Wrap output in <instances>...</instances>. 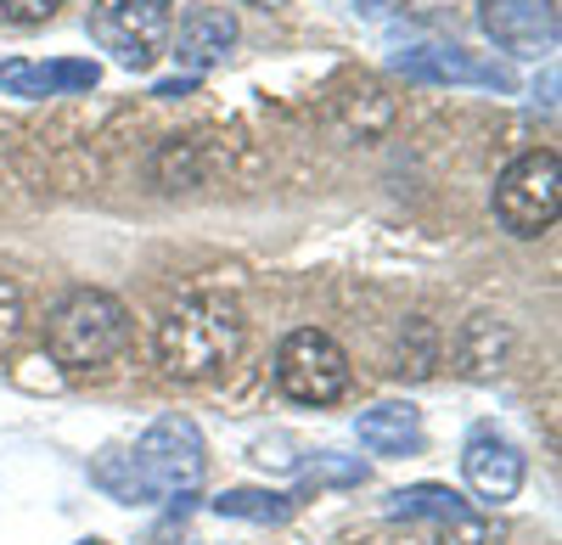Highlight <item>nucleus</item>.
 <instances>
[{
  "instance_id": "nucleus-1",
  "label": "nucleus",
  "mask_w": 562,
  "mask_h": 545,
  "mask_svg": "<svg viewBox=\"0 0 562 545\" xmlns=\"http://www.w3.org/2000/svg\"><path fill=\"white\" fill-rule=\"evenodd\" d=\"M248 343V315L231 293H186L158 321V366L175 383L220 377Z\"/></svg>"
},
{
  "instance_id": "nucleus-2",
  "label": "nucleus",
  "mask_w": 562,
  "mask_h": 545,
  "mask_svg": "<svg viewBox=\"0 0 562 545\" xmlns=\"http://www.w3.org/2000/svg\"><path fill=\"white\" fill-rule=\"evenodd\" d=\"M45 349L63 372H97L130 349V309L102 287H74L45 315Z\"/></svg>"
},
{
  "instance_id": "nucleus-3",
  "label": "nucleus",
  "mask_w": 562,
  "mask_h": 545,
  "mask_svg": "<svg viewBox=\"0 0 562 545\" xmlns=\"http://www.w3.org/2000/svg\"><path fill=\"white\" fill-rule=\"evenodd\" d=\"M130 462H135L140 484H147L153 507H158V501H175V495H192L198 489L209 450H203V433H198L192 417H158L147 433L135 439Z\"/></svg>"
},
{
  "instance_id": "nucleus-4",
  "label": "nucleus",
  "mask_w": 562,
  "mask_h": 545,
  "mask_svg": "<svg viewBox=\"0 0 562 545\" xmlns=\"http://www.w3.org/2000/svg\"><path fill=\"white\" fill-rule=\"evenodd\" d=\"M169 0H97L90 7V39L130 73H147L169 52Z\"/></svg>"
},
{
  "instance_id": "nucleus-5",
  "label": "nucleus",
  "mask_w": 562,
  "mask_h": 545,
  "mask_svg": "<svg viewBox=\"0 0 562 545\" xmlns=\"http://www.w3.org/2000/svg\"><path fill=\"white\" fill-rule=\"evenodd\" d=\"M562 208V163L557 152H524L495 180V219L512 237H540Z\"/></svg>"
},
{
  "instance_id": "nucleus-6",
  "label": "nucleus",
  "mask_w": 562,
  "mask_h": 545,
  "mask_svg": "<svg viewBox=\"0 0 562 545\" xmlns=\"http://www.w3.org/2000/svg\"><path fill=\"white\" fill-rule=\"evenodd\" d=\"M276 388L299 405H333L349 394V354L326 332L299 327L276 349Z\"/></svg>"
},
{
  "instance_id": "nucleus-7",
  "label": "nucleus",
  "mask_w": 562,
  "mask_h": 545,
  "mask_svg": "<svg viewBox=\"0 0 562 545\" xmlns=\"http://www.w3.org/2000/svg\"><path fill=\"white\" fill-rule=\"evenodd\" d=\"M389 512L405 518V523H428L439 534V545H501L495 523L473 501H461L456 489H445V484H411V489H400L389 501Z\"/></svg>"
},
{
  "instance_id": "nucleus-8",
  "label": "nucleus",
  "mask_w": 562,
  "mask_h": 545,
  "mask_svg": "<svg viewBox=\"0 0 562 545\" xmlns=\"http://www.w3.org/2000/svg\"><path fill=\"white\" fill-rule=\"evenodd\" d=\"M479 29L506 57H551L562 12L557 0H479Z\"/></svg>"
},
{
  "instance_id": "nucleus-9",
  "label": "nucleus",
  "mask_w": 562,
  "mask_h": 545,
  "mask_svg": "<svg viewBox=\"0 0 562 545\" xmlns=\"http://www.w3.org/2000/svg\"><path fill=\"white\" fill-rule=\"evenodd\" d=\"M394 68L405 79H422V84H479V90H501L512 96L518 90V73L495 57H473L461 45H411V52L394 57Z\"/></svg>"
},
{
  "instance_id": "nucleus-10",
  "label": "nucleus",
  "mask_w": 562,
  "mask_h": 545,
  "mask_svg": "<svg viewBox=\"0 0 562 545\" xmlns=\"http://www.w3.org/2000/svg\"><path fill=\"white\" fill-rule=\"evenodd\" d=\"M461 478H467V489H473L484 507L518 501V489H524V450L512 444L506 433H495V428H479L473 439L461 444Z\"/></svg>"
},
{
  "instance_id": "nucleus-11",
  "label": "nucleus",
  "mask_w": 562,
  "mask_h": 545,
  "mask_svg": "<svg viewBox=\"0 0 562 545\" xmlns=\"http://www.w3.org/2000/svg\"><path fill=\"white\" fill-rule=\"evenodd\" d=\"M102 68L90 57H63V63H29L12 57L0 63V96H23V102H45V96H74V90H97Z\"/></svg>"
},
{
  "instance_id": "nucleus-12",
  "label": "nucleus",
  "mask_w": 562,
  "mask_h": 545,
  "mask_svg": "<svg viewBox=\"0 0 562 545\" xmlns=\"http://www.w3.org/2000/svg\"><path fill=\"white\" fill-rule=\"evenodd\" d=\"M231 45H237V18H231L225 7H198L192 18L169 34L175 63L186 73H198V79H203V68H214V63L231 57Z\"/></svg>"
},
{
  "instance_id": "nucleus-13",
  "label": "nucleus",
  "mask_w": 562,
  "mask_h": 545,
  "mask_svg": "<svg viewBox=\"0 0 562 545\" xmlns=\"http://www.w3.org/2000/svg\"><path fill=\"white\" fill-rule=\"evenodd\" d=\"M355 439L371 450V456H416L422 450V411L416 405H371V411L355 417Z\"/></svg>"
},
{
  "instance_id": "nucleus-14",
  "label": "nucleus",
  "mask_w": 562,
  "mask_h": 545,
  "mask_svg": "<svg viewBox=\"0 0 562 545\" xmlns=\"http://www.w3.org/2000/svg\"><path fill=\"white\" fill-rule=\"evenodd\" d=\"M506 354H512V332L495 321V315H473L461 343H456V366L467 377H495L506 366Z\"/></svg>"
},
{
  "instance_id": "nucleus-15",
  "label": "nucleus",
  "mask_w": 562,
  "mask_h": 545,
  "mask_svg": "<svg viewBox=\"0 0 562 545\" xmlns=\"http://www.w3.org/2000/svg\"><path fill=\"white\" fill-rule=\"evenodd\" d=\"M214 512L231 523H288L299 512V495H281V489H225L214 495Z\"/></svg>"
},
{
  "instance_id": "nucleus-16",
  "label": "nucleus",
  "mask_w": 562,
  "mask_h": 545,
  "mask_svg": "<svg viewBox=\"0 0 562 545\" xmlns=\"http://www.w3.org/2000/svg\"><path fill=\"white\" fill-rule=\"evenodd\" d=\"M90 484H97L102 495H113L119 507H153V495H147V484H140L130 450H102V456L90 462Z\"/></svg>"
},
{
  "instance_id": "nucleus-17",
  "label": "nucleus",
  "mask_w": 562,
  "mask_h": 545,
  "mask_svg": "<svg viewBox=\"0 0 562 545\" xmlns=\"http://www.w3.org/2000/svg\"><path fill=\"white\" fill-rule=\"evenodd\" d=\"M18 338H23V293H18V282L0 276V354H7Z\"/></svg>"
},
{
  "instance_id": "nucleus-18",
  "label": "nucleus",
  "mask_w": 562,
  "mask_h": 545,
  "mask_svg": "<svg viewBox=\"0 0 562 545\" xmlns=\"http://www.w3.org/2000/svg\"><path fill=\"white\" fill-rule=\"evenodd\" d=\"M360 478H366V467H360V462L333 456V450H321L315 467H310V484H360Z\"/></svg>"
},
{
  "instance_id": "nucleus-19",
  "label": "nucleus",
  "mask_w": 562,
  "mask_h": 545,
  "mask_svg": "<svg viewBox=\"0 0 562 545\" xmlns=\"http://www.w3.org/2000/svg\"><path fill=\"white\" fill-rule=\"evenodd\" d=\"M57 7H63V0H0V18L18 23V29H34L45 18H57Z\"/></svg>"
},
{
  "instance_id": "nucleus-20",
  "label": "nucleus",
  "mask_w": 562,
  "mask_h": 545,
  "mask_svg": "<svg viewBox=\"0 0 562 545\" xmlns=\"http://www.w3.org/2000/svg\"><path fill=\"white\" fill-rule=\"evenodd\" d=\"M192 90H198V73H180V79H158V84H153V96L175 102V96H192Z\"/></svg>"
},
{
  "instance_id": "nucleus-21",
  "label": "nucleus",
  "mask_w": 562,
  "mask_h": 545,
  "mask_svg": "<svg viewBox=\"0 0 562 545\" xmlns=\"http://www.w3.org/2000/svg\"><path fill=\"white\" fill-rule=\"evenodd\" d=\"M243 7H265V12H276V7H288V0H243Z\"/></svg>"
},
{
  "instance_id": "nucleus-22",
  "label": "nucleus",
  "mask_w": 562,
  "mask_h": 545,
  "mask_svg": "<svg viewBox=\"0 0 562 545\" xmlns=\"http://www.w3.org/2000/svg\"><path fill=\"white\" fill-rule=\"evenodd\" d=\"M79 545H102V540H79Z\"/></svg>"
}]
</instances>
